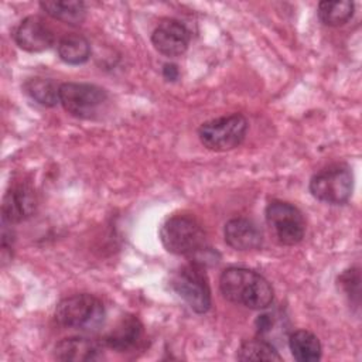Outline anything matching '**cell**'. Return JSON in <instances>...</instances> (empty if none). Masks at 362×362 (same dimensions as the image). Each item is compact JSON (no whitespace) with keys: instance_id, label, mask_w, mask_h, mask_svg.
I'll return each mask as SVG.
<instances>
[{"instance_id":"obj_1","label":"cell","mask_w":362,"mask_h":362,"mask_svg":"<svg viewBox=\"0 0 362 362\" xmlns=\"http://www.w3.org/2000/svg\"><path fill=\"white\" fill-rule=\"evenodd\" d=\"M221 293L226 300L252 310H263L273 301L270 283L259 273L245 267H229L219 279Z\"/></svg>"},{"instance_id":"obj_2","label":"cell","mask_w":362,"mask_h":362,"mask_svg":"<svg viewBox=\"0 0 362 362\" xmlns=\"http://www.w3.org/2000/svg\"><path fill=\"white\" fill-rule=\"evenodd\" d=\"M105 314L102 301L90 294L66 297L55 308V320L59 325L82 332L99 329L105 321Z\"/></svg>"},{"instance_id":"obj_3","label":"cell","mask_w":362,"mask_h":362,"mask_svg":"<svg viewBox=\"0 0 362 362\" xmlns=\"http://www.w3.org/2000/svg\"><path fill=\"white\" fill-rule=\"evenodd\" d=\"M160 239L171 253L194 255L204 249L206 235L201 223L192 216L175 215L163 223Z\"/></svg>"},{"instance_id":"obj_4","label":"cell","mask_w":362,"mask_h":362,"mask_svg":"<svg viewBox=\"0 0 362 362\" xmlns=\"http://www.w3.org/2000/svg\"><path fill=\"white\" fill-rule=\"evenodd\" d=\"M247 132V122L242 115H229L201 124V143L214 151H228L238 147Z\"/></svg>"},{"instance_id":"obj_5","label":"cell","mask_w":362,"mask_h":362,"mask_svg":"<svg viewBox=\"0 0 362 362\" xmlns=\"http://www.w3.org/2000/svg\"><path fill=\"white\" fill-rule=\"evenodd\" d=\"M106 100V90L92 83L66 82L59 85V103L75 117H95L102 110Z\"/></svg>"},{"instance_id":"obj_6","label":"cell","mask_w":362,"mask_h":362,"mask_svg":"<svg viewBox=\"0 0 362 362\" xmlns=\"http://www.w3.org/2000/svg\"><path fill=\"white\" fill-rule=\"evenodd\" d=\"M354 188V177L346 165H331L318 171L310 181L313 197L327 204H344Z\"/></svg>"},{"instance_id":"obj_7","label":"cell","mask_w":362,"mask_h":362,"mask_svg":"<svg viewBox=\"0 0 362 362\" xmlns=\"http://www.w3.org/2000/svg\"><path fill=\"white\" fill-rule=\"evenodd\" d=\"M266 221L281 245H296L304 238L305 221L298 208L284 201H272L266 208Z\"/></svg>"},{"instance_id":"obj_8","label":"cell","mask_w":362,"mask_h":362,"mask_svg":"<svg viewBox=\"0 0 362 362\" xmlns=\"http://www.w3.org/2000/svg\"><path fill=\"white\" fill-rule=\"evenodd\" d=\"M173 287L195 313L202 314L209 310L211 290L208 279L198 264H188L175 272Z\"/></svg>"},{"instance_id":"obj_9","label":"cell","mask_w":362,"mask_h":362,"mask_svg":"<svg viewBox=\"0 0 362 362\" xmlns=\"http://www.w3.org/2000/svg\"><path fill=\"white\" fill-rule=\"evenodd\" d=\"M37 209V197L34 189L27 184L13 185L4 195L1 204L3 222L17 223L28 219Z\"/></svg>"},{"instance_id":"obj_10","label":"cell","mask_w":362,"mask_h":362,"mask_svg":"<svg viewBox=\"0 0 362 362\" xmlns=\"http://www.w3.org/2000/svg\"><path fill=\"white\" fill-rule=\"evenodd\" d=\"M14 40L24 51L41 52L52 45L54 31L41 17L28 16L18 24Z\"/></svg>"},{"instance_id":"obj_11","label":"cell","mask_w":362,"mask_h":362,"mask_svg":"<svg viewBox=\"0 0 362 362\" xmlns=\"http://www.w3.org/2000/svg\"><path fill=\"white\" fill-rule=\"evenodd\" d=\"M151 42L158 52L167 57H177L185 52L189 42V31L177 20H164L153 31Z\"/></svg>"},{"instance_id":"obj_12","label":"cell","mask_w":362,"mask_h":362,"mask_svg":"<svg viewBox=\"0 0 362 362\" xmlns=\"http://www.w3.org/2000/svg\"><path fill=\"white\" fill-rule=\"evenodd\" d=\"M226 243L236 250L259 249L263 242L260 229L255 222L246 218H233L223 228Z\"/></svg>"},{"instance_id":"obj_13","label":"cell","mask_w":362,"mask_h":362,"mask_svg":"<svg viewBox=\"0 0 362 362\" xmlns=\"http://www.w3.org/2000/svg\"><path fill=\"white\" fill-rule=\"evenodd\" d=\"M141 334V322L134 315H126L106 334L105 344L117 352H126L137 345Z\"/></svg>"},{"instance_id":"obj_14","label":"cell","mask_w":362,"mask_h":362,"mask_svg":"<svg viewBox=\"0 0 362 362\" xmlns=\"http://www.w3.org/2000/svg\"><path fill=\"white\" fill-rule=\"evenodd\" d=\"M54 356L58 361H95L100 358V348L92 339L83 337L64 338L55 345Z\"/></svg>"},{"instance_id":"obj_15","label":"cell","mask_w":362,"mask_h":362,"mask_svg":"<svg viewBox=\"0 0 362 362\" xmlns=\"http://www.w3.org/2000/svg\"><path fill=\"white\" fill-rule=\"evenodd\" d=\"M40 6L52 18L71 25L81 24L86 17L85 4L76 0H49L41 1Z\"/></svg>"},{"instance_id":"obj_16","label":"cell","mask_w":362,"mask_h":362,"mask_svg":"<svg viewBox=\"0 0 362 362\" xmlns=\"http://www.w3.org/2000/svg\"><path fill=\"white\" fill-rule=\"evenodd\" d=\"M288 346L293 356L300 362H311L321 358V344L310 331H294L288 338Z\"/></svg>"},{"instance_id":"obj_17","label":"cell","mask_w":362,"mask_h":362,"mask_svg":"<svg viewBox=\"0 0 362 362\" xmlns=\"http://www.w3.org/2000/svg\"><path fill=\"white\" fill-rule=\"evenodd\" d=\"M58 55L66 64H83L90 57L89 41L79 34H66L58 41Z\"/></svg>"},{"instance_id":"obj_18","label":"cell","mask_w":362,"mask_h":362,"mask_svg":"<svg viewBox=\"0 0 362 362\" xmlns=\"http://www.w3.org/2000/svg\"><path fill=\"white\" fill-rule=\"evenodd\" d=\"M27 95L42 106H55L59 102V86L45 78H31L24 83Z\"/></svg>"},{"instance_id":"obj_19","label":"cell","mask_w":362,"mask_h":362,"mask_svg":"<svg viewBox=\"0 0 362 362\" xmlns=\"http://www.w3.org/2000/svg\"><path fill=\"white\" fill-rule=\"evenodd\" d=\"M354 14V3L348 0L339 1H321L318 4L320 20L329 27L345 24Z\"/></svg>"},{"instance_id":"obj_20","label":"cell","mask_w":362,"mask_h":362,"mask_svg":"<svg viewBox=\"0 0 362 362\" xmlns=\"http://www.w3.org/2000/svg\"><path fill=\"white\" fill-rule=\"evenodd\" d=\"M238 359L239 361H280L281 356L270 342L262 338H257V339L245 341L239 346Z\"/></svg>"},{"instance_id":"obj_21","label":"cell","mask_w":362,"mask_h":362,"mask_svg":"<svg viewBox=\"0 0 362 362\" xmlns=\"http://www.w3.org/2000/svg\"><path fill=\"white\" fill-rule=\"evenodd\" d=\"M163 75L168 81H175L178 78V68L174 64H165L163 68Z\"/></svg>"}]
</instances>
